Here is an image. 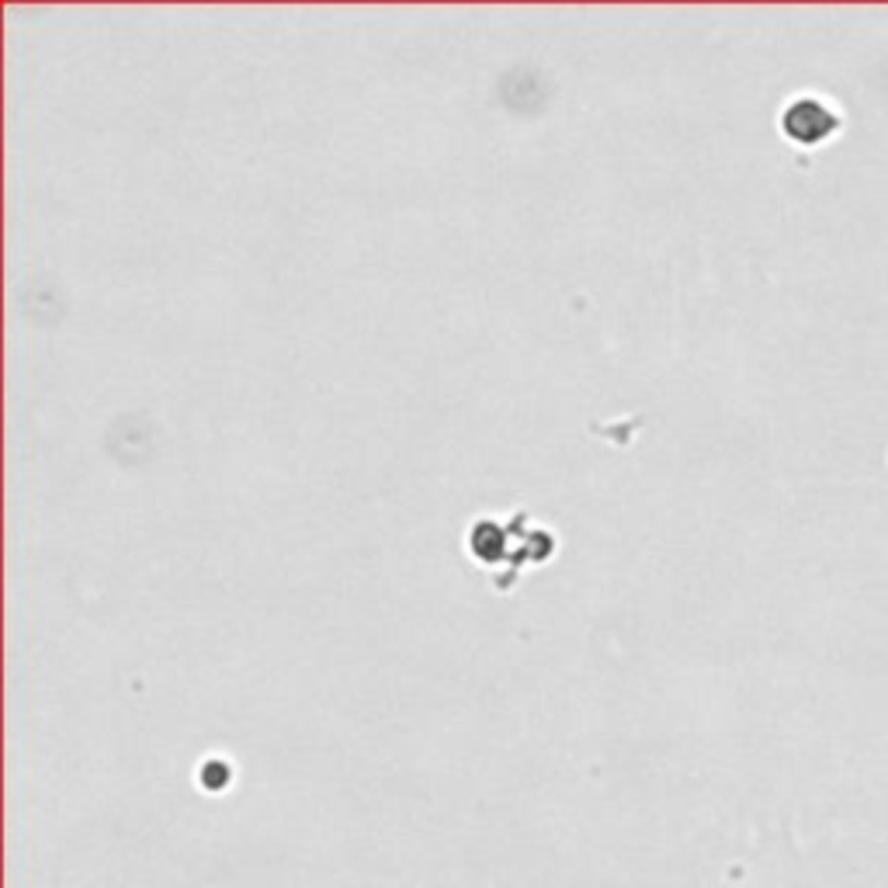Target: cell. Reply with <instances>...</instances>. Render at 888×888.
<instances>
[{"mask_svg": "<svg viewBox=\"0 0 888 888\" xmlns=\"http://www.w3.org/2000/svg\"><path fill=\"white\" fill-rule=\"evenodd\" d=\"M781 129L798 146H819L840 129V115L822 102V97H795L781 111Z\"/></svg>", "mask_w": 888, "mask_h": 888, "instance_id": "6da1fadb", "label": "cell"}]
</instances>
